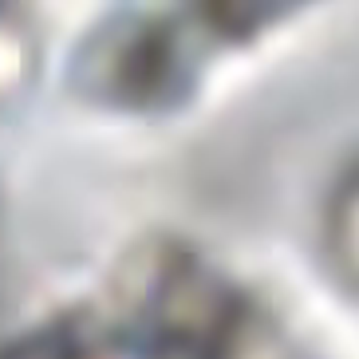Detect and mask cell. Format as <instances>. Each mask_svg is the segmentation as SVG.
I'll use <instances>...</instances> for the list:
<instances>
[{
	"label": "cell",
	"instance_id": "cell-2",
	"mask_svg": "<svg viewBox=\"0 0 359 359\" xmlns=\"http://www.w3.org/2000/svg\"><path fill=\"white\" fill-rule=\"evenodd\" d=\"M285 4H186L123 8L99 20L72 60V83L111 111H170L190 99L205 60L225 43H249Z\"/></svg>",
	"mask_w": 359,
	"mask_h": 359
},
{
	"label": "cell",
	"instance_id": "cell-3",
	"mask_svg": "<svg viewBox=\"0 0 359 359\" xmlns=\"http://www.w3.org/2000/svg\"><path fill=\"white\" fill-rule=\"evenodd\" d=\"M324 241L336 269L359 288V162L339 178V186L327 198Z\"/></svg>",
	"mask_w": 359,
	"mask_h": 359
},
{
	"label": "cell",
	"instance_id": "cell-1",
	"mask_svg": "<svg viewBox=\"0 0 359 359\" xmlns=\"http://www.w3.org/2000/svg\"><path fill=\"white\" fill-rule=\"evenodd\" d=\"M0 359H300L225 269L178 237L123 253L91 300L12 336Z\"/></svg>",
	"mask_w": 359,
	"mask_h": 359
}]
</instances>
